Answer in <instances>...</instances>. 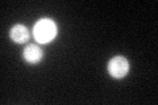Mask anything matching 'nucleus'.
<instances>
[{"label": "nucleus", "instance_id": "obj_2", "mask_svg": "<svg viewBox=\"0 0 158 105\" xmlns=\"http://www.w3.org/2000/svg\"><path fill=\"white\" fill-rule=\"evenodd\" d=\"M128 71H129V63L124 57H113L108 63V72L112 78L121 79L128 74Z\"/></svg>", "mask_w": 158, "mask_h": 105}, {"label": "nucleus", "instance_id": "obj_3", "mask_svg": "<svg viewBox=\"0 0 158 105\" xmlns=\"http://www.w3.org/2000/svg\"><path fill=\"white\" fill-rule=\"evenodd\" d=\"M24 59L31 63V64H36L42 59V50L40 46L34 43L27 45V47L24 49Z\"/></svg>", "mask_w": 158, "mask_h": 105}, {"label": "nucleus", "instance_id": "obj_4", "mask_svg": "<svg viewBox=\"0 0 158 105\" xmlns=\"http://www.w3.org/2000/svg\"><path fill=\"white\" fill-rule=\"evenodd\" d=\"M11 38L17 43H24L29 39V32L28 29L21 24H17L11 29Z\"/></svg>", "mask_w": 158, "mask_h": 105}, {"label": "nucleus", "instance_id": "obj_1", "mask_svg": "<svg viewBox=\"0 0 158 105\" xmlns=\"http://www.w3.org/2000/svg\"><path fill=\"white\" fill-rule=\"evenodd\" d=\"M33 34L37 42L48 43L56 37L57 34V25L50 18H42L37 21L33 28Z\"/></svg>", "mask_w": 158, "mask_h": 105}]
</instances>
